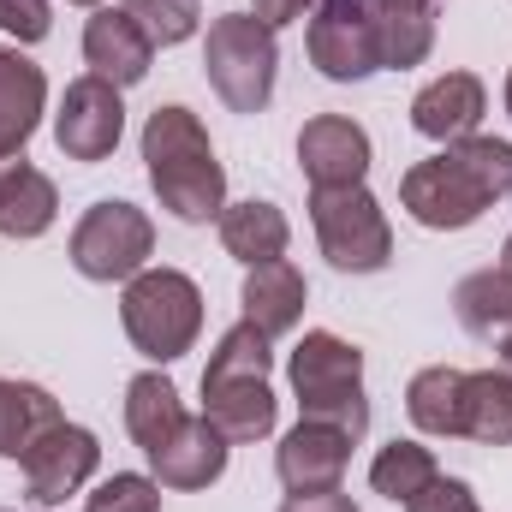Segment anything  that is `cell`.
<instances>
[{
    "mask_svg": "<svg viewBox=\"0 0 512 512\" xmlns=\"http://www.w3.org/2000/svg\"><path fill=\"white\" fill-rule=\"evenodd\" d=\"M60 215V191L42 167L6 161L0 167V233L6 239H42Z\"/></svg>",
    "mask_w": 512,
    "mask_h": 512,
    "instance_id": "ffe728a7",
    "label": "cell"
},
{
    "mask_svg": "<svg viewBox=\"0 0 512 512\" xmlns=\"http://www.w3.org/2000/svg\"><path fill=\"white\" fill-rule=\"evenodd\" d=\"M453 316L471 340L507 352L512 346V268H477L453 286Z\"/></svg>",
    "mask_w": 512,
    "mask_h": 512,
    "instance_id": "d6986e66",
    "label": "cell"
},
{
    "mask_svg": "<svg viewBox=\"0 0 512 512\" xmlns=\"http://www.w3.org/2000/svg\"><path fill=\"white\" fill-rule=\"evenodd\" d=\"M215 227H221V245H227V256H233V262H245V268H256V262H274V256H286V245H292V221H286L268 197L227 203Z\"/></svg>",
    "mask_w": 512,
    "mask_h": 512,
    "instance_id": "603a6c76",
    "label": "cell"
},
{
    "mask_svg": "<svg viewBox=\"0 0 512 512\" xmlns=\"http://www.w3.org/2000/svg\"><path fill=\"white\" fill-rule=\"evenodd\" d=\"M66 256H72V268H78L84 280H96V286L131 280V274H143L149 256H155V221H149L137 203H120V197L90 203V209L78 215L72 239H66Z\"/></svg>",
    "mask_w": 512,
    "mask_h": 512,
    "instance_id": "ba28073f",
    "label": "cell"
},
{
    "mask_svg": "<svg viewBox=\"0 0 512 512\" xmlns=\"http://www.w3.org/2000/svg\"><path fill=\"white\" fill-rule=\"evenodd\" d=\"M6 512H18V507H6ZM36 512H42V507H36Z\"/></svg>",
    "mask_w": 512,
    "mask_h": 512,
    "instance_id": "74e56055",
    "label": "cell"
},
{
    "mask_svg": "<svg viewBox=\"0 0 512 512\" xmlns=\"http://www.w3.org/2000/svg\"><path fill=\"white\" fill-rule=\"evenodd\" d=\"M268 346H274V340L256 334L251 322H233V328L215 340L209 364H203V417H209L233 447L268 441L274 423H280V399H274V387H268V364H274Z\"/></svg>",
    "mask_w": 512,
    "mask_h": 512,
    "instance_id": "3957f363",
    "label": "cell"
},
{
    "mask_svg": "<svg viewBox=\"0 0 512 512\" xmlns=\"http://www.w3.org/2000/svg\"><path fill=\"white\" fill-rule=\"evenodd\" d=\"M120 137H126V102H120V90L108 78H96V72L72 78L66 96H60V114H54L60 155L96 167V161H108L120 149Z\"/></svg>",
    "mask_w": 512,
    "mask_h": 512,
    "instance_id": "30bf717a",
    "label": "cell"
},
{
    "mask_svg": "<svg viewBox=\"0 0 512 512\" xmlns=\"http://www.w3.org/2000/svg\"><path fill=\"white\" fill-rule=\"evenodd\" d=\"M304 48L328 84H364L370 72H382V42H376V18L364 0H322L310 12Z\"/></svg>",
    "mask_w": 512,
    "mask_h": 512,
    "instance_id": "9c48e42d",
    "label": "cell"
},
{
    "mask_svg": "<svg viewBox=\"0 0 512 512\" xmlns=\"http://www.w3.org/2000/svg\"><path fill=\"white\" fill-rule=\"evenodd\" d=\"M102 465V441L84 429V423H54L48 435L30 441V453L18 459L24 471V495L36 507H60L66 495H78Z\"/></svg>",
    "mask_w": 512,
    "mask_h": 512,
    "instance_id": "8fae6325",
    "label": "cell"
},
{
    "mask_svg": "<svg viewBox=\"0 0 512 512\" xmlns=\"http://www.w3.org/2000/svg\"><path fill=\"white\" fill-rule=\"evenodd\" d=\"M501 268H512V233H507V245H501Z\"/></svg>",
    "mask_w": 512,
    "mask_h": 512,
    "instance_id": "836d02e7",
    "label": "cell"
},
{
    "mask_svg": "<svg viewBox=\"0 0 512 512\" xmlns=\"http://www.w3.org/2000/svg\"><path fill=\"white\" fill-rule=\"evenodd\" d=\"M0 30L18 48H30V42H42L54 30V12H48V0H0Z\"/></svg>",
    "mask_w": 512,
    "mask_h": 512,
    "instance_id": "f546056e",
    "label": "cell"
},
{
    "mask_svg": "<svg viewBox=\"0 0 512 512\" xmlns=\"http://www.w3.org/2000/svg\"><path fill=\"white\" fill-rule=\"evenodd\" d=\"M203 78L233 114H262L280 78V42L256 12H227L203 36Z\"/></svg>",
    "mask_w": 512,
    "mask_h": 512,
    "instance_id": "8992f818",
    "label": "cell"
},
{
    "mask_svg": "<svg viewBox=\"0 0 512 512\" xmlns=\"http://www.w3.org/2000/svg\"><path fill=\"white\" fill-rule=\"evenodd\" d=\"M143 167H149V185L161 197V209L185 227H203V221H221L227 209V167L215 161V143L203 120L179 102L155 108L143 120Z\"/></svg>",
    "mask_w": 512,
    "mask_h": 512,
    "instance_id": "7a4b0ae2",
    "label": "cell"
},
{
    "mask_svg": "<svg viewBox=\"0 0 512 512\" xmlns=\"http://www.w3.org/2000/svg\"><path fill=\"white\" fill-rule=\"evenodd\" d=\"M227 459H233V441L209 417H185V429L149 453V477L173 495H197L227 477Z\"/></svg>",
    "mask_w": 512,
    "mask_h": 512,
    "instance_id": "5bb4252c",
    "label": "cell"
},
{
    "mask_svg": "<svg viewBox=\"0 0 512 512\" xmlns=\"http://www.w3.org/2000/svg\"><path fill=\"white\" fill-rule=\"evenodd\" d=\"M405 512H483V507H477L471 483H459V477H435L423 495L405 501Z\"/></svg>",
    "mask_w": 512,
    "mask_h": 512,
    "instance_id": "4dcf8cb0",
    "label": "cell"
},
{
    "mask_svg": "<svg viewBox=\"0 0 512 512\" xmlns=\"http://www.w3.org/2000/svg\"><path fill=\"white\" fill-rule=\"evenodd\" d=\"M298 167L310 179V191H340V185H364L370 173V131L346 114H316L298 131Z\"/></svg>",
    "mask_w": 512,
    "mask_h": 512,
    "instance_id": "4fadbf2b",
    "label": "cell"
},
{
    "mask_svg": "<svg viewBox=\"0 0 512 512\" xmlns=\"http://www.w3.org/2000/svg\"><path fill=\"white\" fill-rule=\"evenodd\" d=\"M405 417L435 441H465V370L429 364L405 387Z\"/></svg>",
    "mask_w": 512,
    "mask_h": 512,
    "instance_id": "7402d4cb",
    "label": "cell"
},
{
    "mask_svg": "<svg viewBox=\"0 0 512 512\" xmlns=\"http://www.w3.org/2000/svg\"><path fill=\"white\" fill-rule=\"evenodd\" d=\"M310 227L322 256L340 274H382L393 262V227L370 185H340V191H310Z\"/></svg>",
    "mask_w": 512,
    "mask_h": 512,
    "instance_id": "52a82bcc",
    "label": "cell"
},
{
    "mask_svg": "<svg viewBox=\"0 0 512 512\" xmlns=\"http://www.w3.org/2000/svg\"><path fill=\"white\" fill-rule=\"evenodd\" d=\"M489 114V90L477 72H441L411 96V131L429 143H459L483 126Z\"/></svg>",
    "mask_w": 512,
    "mask_h": 512,
    "instance_id": "9a60e30c",
    "label": "cell"
},
{
    "mask_svg": "<svg viewBox=\"0 0 512 512\" xmlns=\"http://www.w3.org/2000/svg\"><path fill=\"white\" fill-rule=\"evenodd\" d=\"M501 96H507V114H512V72H507V90H501Z\"/></svg>",
    "mask_w": 512,
    "mask_h": 512,
    "instance_id": "d590c367",
    "label": "cell"
},
{
    "mask_svg": "<svg viewBox=\"0 0 512 512\" xmlns=\"http://www.w3.org/2000/svg\"><path fill=\"white\" fill-rule=\"evenodd\" d=\"M251 12L268 30H286V24H298L304 12H316V0H251Z\"/></svg>",
    "mask_w": 512,
    "mask_h": 512,
    "instance_id": "1f68e13d",
    "label": "cell"
},
{
    "mask_svg": "<svg viewBox=\"0 0 512 512\" xmlns=\"http://www.w3.org/2000/svg\"><path fill=\"white\" fill-rule=\"evenodd\" d=\"M84 512H161V483L143 471H114L84 495Z\"/></svg>",
    "mask_w": 512,
    "mask_h": 512,
    "instance_id": "f1b7e54d",
    "label": "cell"
},
{
    "mask_svg": "<svg viewBox=\"0 0 512 512\" xmlns=\"http://www.w3.org/2000/svg\"><path fill=\"white\" fill-rule=\"evenodd\" d=\"M501 358H507V370H512V346H507V352H501Z\"/></svg>",
    "mask_w": 512,
    "mask_h": 512,
    "instance_id": "8d00e7d4",
    "label": "cell"
},
{
    "mask_svg": "<svg viewBox=\"0 0 512 512\" xmlns=\"http://www.w3.org/2000/svg\"><path fill=\"white\" fill-rule=\"evenodd\" d=\"M501 197H512V143L507 137H459L441 143V155L411 161L399 179V203L429 233H465L477 227Z\"/></svg>",
    "mask_w": 512,
    "mask_h": 512,
    "instance_id": "6da1fadb",
    "label": "cell"
},
{
    "mask_svg": "<svg viewBox=\"0 0 512 512\" xmlns=\"http://www.w3.org/2000/svg\"><path fill=\"white\" fill-rule=\"evenodd\" d=\"M280 512H364L352 495H340V489H328V495H292Z\"/></svg>",
    "mask_w": 512,
    "mask_h": 512,
    "instance_id": "d6a6232c",
    "label": "cell"
},
{
    "mask_svg": "<svg viewBox=\"0 0 512 512\" xmlns=\"http://www.w3.org/2000/svg\"><path fill=\"white\" fill-rule=\"evenodd\" d=\"M72 6H90V12H96V6H108V0H72Z\"/></svg>",
    "mask_w": 512,
    "mask_h": 512,
    "instance_id": "e575fe53",
    "label": "cell"
},
{
    "mask_svg": "<svg viewBox=\"0 0 512 512\" xmlns=\"http://www.w3.org/2000/svg\"><path fill=\"white\" fill-rule=\"evenodd\" d=\"M376 18V42H382V72H411L429 60L435 48V6L429 0H364Z\"/></svg>",
    "mask_w": 512,
    "mask_h": 512,
    "instance_id": "44dd1931",
    "label": "cell"
},
{
    "mask_svg": "<svg viewBox=\"0 0 512 512\" xmlns=\"http://www.w3.org/2000/svg\"><path fill=\"white\" fill-rule=\"evenodd\" d=\"M185 429V399H179V387L167 382L161 370H143V376H131L126 382V435L143 447V453H155L161 441H173Z\"/></svg>",
    "mask_w": 512,
    "mask_h": 512,
    "instance_id": "cb8c5ba5",
    "label": "cell"
},
{
    "mask_svg": "<svg viewBox=\"0 0 512 512\" xmlns=\"http://www.w3.org/2000/svg\"><path fill=\"white\" fill-rule=\"evenodd\" d=\"M429 6H435V0H429Z\"/></svg>",
    "mask_w": 512,
    "mask_h": 512,
    "instance_id": "f35d334b",
    "label": "cell"
},
{
    "mask_svg": "<svg viewBox=\"0 0 512 512\" xmlns=\"http://www.w3.org/2000/svg\"><path fill=\"white\" fill-rule=\"evenodd\" d=\"M120 322L149 364H179L203 334V286L185 268H143L126 280Z\"/></svg>",
    "mask_w": 512,
    "mask_h": 512,
    "instance_id": "5b68a950",
    "label": "cell"
},
{
    "mask_svg": "<svg viewBox=\"0 0 512 512\" xmlns=\"http://www.w3.org/2000/svg\"><path fill=\"white\" fill-rule=\"evenodd\" d=\"M84 60H90V72L108 78L114 90H131V84L149 78L155 42L137 30V18H131L126 6H96L90 24H84Z\"/></svg>",
    "mask_w": 512,
    "mask_h": 512,
    "instance_id": "2e32d148",
    "label": "cell"
},
{
    "mask_svg": "<svg viewBox=\"0 0 512 512\" xmlns=\"http://www.w3.org/2000/svg\"><path fill=\"white\" fill-rule=\"evenodd\" d=\"M465 441L512 447V370H465Z\"/></svg>",
    "mask_w": 512,
    "mask_h": 512,
    "instance_id": "484cf974",
    "label": "cell"
},
{
    "mask_svg": "<svg viewBox=\"0 0 512 512\" xmlns=\"http://www.w3.org/2000/svg\"><path fill=\"white\" fill-rule=\"evenodd\" d=\"M54 423H66L60 399L36 382H6L0 376V459H24L36 435H48Z\"/></svg>",
    "mask_w": 512,
    "mask_h": 512,
    "instance_id": "d4e9b609",
    "label": "cell"
},
{
    "mask_svg": "<svg viewBox=\"0 0 512 512\" xmlns=\"http://www.w3.org/2000/svg\"><path fill=\"white\" fill-rule=\"evenodd\" d=\"M435 477H441V465H435V447H423V441H387L376 453V465H370V489L382 501H393V507L423 495Z\"/></svg>",
    "mask_w": 512,
    "mask_h": 512,
    "instance_id": "4316f807",
    "label": "cell"
},
{
    "mask_svg": "<svg viewBox=\"0 0 512 512\" xmlns=\"http://www.w3.org/2000/svg\"><path fill=\"white\" fill-rule=\"evenodd\" d=\"M120 6L137 18V30L155 48H179V42H191L203 30V6L197 0H120Z\"/></svg>",
    "mask_w": 512,
    "mask_h": 512,
    "instance_id": "83f0119b",
    "label": "cell"
},
{
    "mask_svg": "<svg viewBox=\"0 0 512 512\" xmlns=\"http://www.w3.org/2000/svg\"><path fill=\"white\" fill-rule=\"evenodd\" d=\"M239 304H245V322H251L256 334L280 340V334H292V328L304 322L310 280H304V274H298L286 256H274V262H256V268H245Z\"/></svg>",
    "mask_w": 512,
    "mask_h": 512,
    "instance_id": "e0dca14e",
    "label": "cell"
},
{
    "mask_svg": "<svg viewBox=\"0 0 512 512\" xmlns=\"http://www.w3.org/2000/svg\"><path fill=\"white\" fill-rule=\"evenodd\" d=\"M346 465H352V435H340L334 423L298 417V429H286L274 447V477L286 495H328L340 489Z\"/></svg>",
    "mask_w": 512,
    "mask_h": 512,
    "instance_id": "7c38bea8",
    "label": "cell"
},
{
    "mask_svg": "<svg viewBox=\"0 0 512 512\" xmlns=\"http://www.w3.org/2000/svg\"><path fill=\"white\" fill-rule=\"evenodd\" d=\"M286 382L298 393V417L310 423H334L340 435L364 441L370 435V399H364V352L328 328H310L292 358H286Z\"/></svg>",
    "mask_w": 512,
    "mask_h": 512,
    "instance_id": "277c9868",
    "label": "cell"
},
{
    "mask_svg": "<svg viewBox=\"0 0 512 512\" xmlns=\"http://www.w3.org/2000/svg\"><path fill=\"white\" fill-rule=\"evenodd\" d=\"M48 108V78L30 54L0 48V161H24V143L42 126Z\"/></svg>",
    "mask_w": 512,
    "mask_h": 512,
    "instance_id": "ac0fdd59",
    "label": "cell"
}]
</instances>
